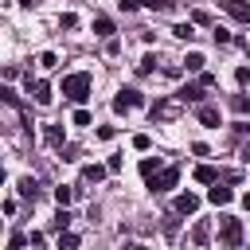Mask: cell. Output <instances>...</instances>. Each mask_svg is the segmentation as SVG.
Returning a JSON list of instances; mask_svg holds the SVG:
<instances>
[{
  "label": "cell",
  "instance_id": "obj_29",
  "mask_svg": "<svg viewBox=\"0 0 250 250\" xmlns=\"http://www.w3.org/2000/svg\"><path fill=\"white\" fill-rule=\"evenodd\" d=\"M55 62H59V59H55V55H51V51H47V55H39V66H47V70H51V66H55Z\"/></svg>",
  "mask_w": 250,
  "mask_h": 250
},
{
  "label": "cell",
  "instance_id": "obj_8",
  "mask_svg": "<svg viewBox=\"0 0 250 250\" xmlns=\"http://www.w3.org/2000/svg\"><path fill=\"white\" fill-rule=\"evenodd\" d=\"M27 94H35V102H39V105H47V102H51V86H47V82H31V78H27Z\"/></svg>",
  "mask_w": 250,
  "mask_h": 250
},
{
  "label": "cell",
  "instance_id": "obj_34",
  "mask_svg": "<svg viewBox=\"0 0 250 250\" xmlns=\"http://www.w3.org/2000/svg\"><path fill=\"white\" fill-rule=\"evenodd\" d=\"M20 4H23V8H31V4H35V0H20Z\"/></svg>",
  "mask_w": 250,
  "mask_h": 250
},
{
  "label": "cell",
  "instance_id": "obj_9",
  "mask_svg": "<svg viewBox=\"0 0 250 250\" xmlns=\"http://www.w3.org/2000/svg\"><path fill=\"white\" fill-rule=\"evenodd\" d=\"M105 172H109V164H105V168H102V164H86V168H82V180H86V184H98V180H105Z\"/></svg>",
  "mask_w": 250,
  "mask_h": 250
},
{
  "label": "cell",
  "instance_id": "obj_10",
  "mask_svg": "<svg viewBox=\"0 0 250 250\" xmlns=\"http://www.w3.org/2000/svg\"><path fill=\"white\" fill-rule=\"evenodd\" d=\"M203 90H207L203 82H199V86H184L176 98H180V102H203Z\"/></svg>",
  "mask_w": 250,
  "mask_h": 250
},
{
  "label": "cell",
  "instance_id": "obj_33",
  "mask_svg": "<svg viewBox=\"0 0 250 250\" xmlns=\"http://www.w3.org/2000/svg\"><path fill=\"white\" fill-rule=\"evenodd\" d=\"M242 203H246V211H250V191H246V195H242Z\"/></svg>",
  "mask_w": 250,
  "mask_h": 250
},
{
  "label": "cell",
  "instance_id": "obj_30",
  "mask_svg": "<svg viewBox=\"0 0 250 250\" xmlns=\"http://www.w3.org/2000/svg\"><path fill=\"white\" fill-rule=\"evenodd\" d=\"M234 78H238V82L246 86V82H250V66H238V70H234Z\"/></svg>",
  "mask_w": 250,
  "mask_h": 250
},
{
  "label": "cell",
  "instance_id": "obj_21",
  "mask_svg": "<svg viewBox=\"0 0 250 250\" xmlns=\"http://www.w3.org/2000/svg\"><path fill=\"white\" fill-rule=\"evenodd\" d=\"M203 62H207V59H203L199 51H191V55L184 59V66H188V70H203Z\"/></svg>",
  "mask_w": 250,
  "mask_h": 250
},
{
  "label": "cell",
  "instance_id": "obj_2",
  "mask_svg": "<svg viewBox=\"0 0 250 250\" xmlns=\"http://www.w3.org/2000/svg\"><path fill=\"white\" fill-rule=\"evenodd\" d=\"M219 242H223V246H238V242H242V223L230 219V215H223V219H219Z\"/></svg>",
  "mask_w": 250,
  "mask_h": 250
},
{
  "label": "cell",
  "instance_id": "obj_5",
  "mask_svg": "<svg viewBox=\"0 0 250 250\" xmlns=\"http://www.w3.org/2000/svg\"><path fill=\"white\" fill-rule=\"evenodd\" d=\"M223 8H227V16H230V20L250 23V4H246V0H223Z\"/></svg>",
  "mask_w": 250,
  "mask_h": 250
},
{
  "label": "cell",
  "instance_id": "obj_13",
  "mask_svg": "<svg viewBox=\"0 0 250 250\" xmlns=\"http://www.w3.org/2000/svg\"><path fill=\"white\" fill-rule=\"evenodd\" d=\"M191 242H195V246H207V242H211V227H207V223H195V230H191Z\"/></svg>",
  "mask_w": 250,
  "mask_h": 250
},
{
  "label": "cell",
  "instance_id": "obj_20",
  "mask_svg": "<svg viewBox=\"0 0 250 250\" xmlns=\"http://www.w3.org/2000/svg\"><path fill=\"white\" fill-rule=\"evenodd\" d=\"M172 31H176V39H188V43L195 39V27H191V23H176Z\"/></svg>",
  "mask_w": 250,
  "mask_h": 250
},
{
  "label": "cell",
  "instance_id": "obj_3",
  "mask_svg": "<svg viewBox=\"0 0 250 250\" xmlns=\"http://www.w3.org/2000/svg\"><path fill=\"white\" fill-rule=\"evenodd\" d=\"M176 180H180V168H160V172L148 180V188H152V191H172Z\"/></svg>",
  "mask_w": 250,
  "mask_h": 250
},
{
  "label": "cell",
  "instance_id": "obj_17",
  "mask_svg": "<svg viewBox=\"0 0 250 250\" xmlns=\"http://www.w3.org/2000/svg\"><path fill=\"white\" fill-rule=\"evenodd\" d=\"M94 35H102V39H109V35H113V23H109L105 16H98V20H94Z\"/></svg>",
  "mask_w": 250,
  "mask_h": 250
},
{
  "label": "cell",
  "instance_id": "obj_28",
  "mask_svg": "<svg viewBox=\"0 0 250 250\" xmlns=\"http://www.w3.org/2000/svg\"><path fill=\"white\" fill-rule=\"evenodd\" d=\"M215 43H230V31L227 27H215Z\"/></svg>",
  "mask_w": 250,
  "mask_h": 250
},
{
  "label": "cell",
  "instance_id": "obj_31",
  "mask_svg": "<svg viewBox=\"0 0 250 250\" xmlns=\"http://www.w3.org/2000/svg\"><path fill=\"white\" fill-rule=\"evenodd\" d=\"M234 129H238V133H246V137H250V121H238V125H234Z\"/></svg>",
  "mask_w": 250,
  "mask_h": 250
},
{
  "label": "cell",
  "instance_id": "obj_15",
  "mask_svg": "<svg viewBox=\"0 0 250 250\" xmlns=\"http://www.w3.org/2000/svg\"><path fill=\"white\" fill-rule=\"evenodd\" d=\"M43 141H47V145H62V141H66V133H62V125H47V133H43Z\"/></svg>",
  "mask_w": 250,
  "mask_h": 250
},
{
  "label": "cell",
  "instance_id": "obj_27",
  "mask_svg": "<svg viewBox=\"0 0 250 250\" xmlns=\"http://www.w3.org/2000/svg\"><path fill=\"white\" fill-rule=\"evenodd\" d=\"M141 4H145V8H156V12H168V8H172L168 0H141Z\"/></svg>",
  "mask_w": 250,
  "mask_h": 250
},
{
  "label": "cell",
  "instance_id": "obj_23",
  "mask_svg": "<svg viewBox=\"0 0 250 250\" xmlns=\"http://www.w3.org/2000/svg\"><path fill=\"white\" fill-rule=\"evenodd\" d=\"M74 246H78V238L66 234V230H59V250H74Z\"/></svg>",
  "mask_w": 250,
  "mask_h": 250
},
{
  "label": "cell",
  "instance_id": "obj_11",
  "mask_svg": "<svg viewBox=\"0 0 250 250\" xmlns=\"http://www.w3.org/2000/svg\"><path fill=\"white\" fill-rule=\"evenodd\" d=\"M195 117H199L203 125H219V109H215V105H203V102H199V109H195Z\"/></svg>",
  "mask_w": 250,
  "mask_h": 250
},
{
  "label": "cell",
  "instance_id": "obj_1",
  "mask_svg": "<svg viewBox=\"0 0 250 250\" xmlns=\"http://www.w3.org/2000/svg\"><path fill=\"white\" fill-rule=\"evenodd\" d=\"M90 90H94V78H90L86 70H74V74H66V78H62V94H66L70 102H86V98H90Z\"/></svg>",
  "mask_w": 250,
  "mask_h": 250
},
{
  "label": "cell",
  "instance_id": "obj_7",
  "mask_svg": "<svg viewBox=\"0 0 250 250\" xmlns=\"http://www.w3.org/2000/svg\"><path fill=\"white\" fill-rule=\"evenodd\" d=\"M207 199H211V203H215V207H227V203H230V199H234V191H230V188H223V184H219V180H215V188H211V191H207Z\"/></svg>",
  "mask_w": 250,
  "mask_h": 250
},
{
  "label": "cell",
  "instance_id": "obj_4",
  "mask_svg": "<svg viewBox=\"0 0 250 250\" xmlns=\"http://www.w3.org/2000/svg\"><path fill=\"white\" fill-rule=\"evenodd\" d=\"M133 105H145V94H141V90H133V86H129V90H121V94L113 98V109H117V113H125V109H133Z\"/></svg>",
  "mask_w": 250,
  "mask_h": 250
},
{
  "label": "cell",
  "instance_id": "obj_22",
  "mask_svg": "<svg viewBox=\"0 0 250 250\" xmlns=\"http://www.w3.org/2000/svg\"><path fill=\"white\" fill-rule=\"evenodd\" d=\"M20 195H23V199H35V180H31V176L20 180Z\"/></svg>",
  "mask_w": 250,
  "mask_h": 250
},
{
  "label": "cell",
  "instance_id": "obj_16",
  "mask_svg": "<svg viewBox=\"0 0 250 250\" xmlns=\"http://www.w3.org/2000/svg\"><path fill=\"white\" fill-rule=\"evenodd\" d=\"M195 180H199V184H215V180H219V172H215L211 164H199V168H195Z\"/></svg>",
  "mask_w": 250,
  "mask_h": 250
},
{
  "label": "cell",
  "instance_id": "obj_24",
  "mask_svg": "<svg viewBox=\"0 0 250 250\" xmlns=\"http://www.w3.org/2000/svg\"><path fill=\"white\" fill-rule=\"evenodd\" d=\"M152 66H156V55H145V59L137 62V70H141V74H152Z\"/></svg>",
  "mask_w": 250,
  "mask_h": 250
},
{
  "label": "cell",
  "instance_id": "obj_6",
  "mask_svg": "<svg viewBox=\"0 0 250 250\" xmlns=\"http://www.w3.org/2000/svg\"><path fill=\"white\" fill-rule=\"evenodd\" d=\"M195 207H199V195H191V191L176 195V203H172V211H176V215H195Z\"/></svg>",
  "mask_w": 250,
  "mask_h": 250
},
{
  "label": "cell",
  "instance_id": "obj_26",
  "mask_svg": "<svg viewBox=\"0 0 250 250\" xmlns=\"http://www.w3.org/2000/svg\"><path fill=\"white\" fill-rule=\"evenodd\" d=\"M59 27H78V16H74V12H62V20H59Z\"/></svg>",
  "mask_w": 250,
  "mask_h": 250
},
{
  "label": "cell",
  "instance_id": "obj_14",
  "mask_svg": "<svg viewBox=\"0 0 250 250\" xmlns=\"http://www.w3.org/2000/svg\"><path fill=\"white\" fill-rule=\"evenodd\" d=\"M148 113H152V117H164V121H168V117H176V105H172V102H156V105H152Z\"/></svg>",
  "mask_w": 250,
  "mask_h": 250
},
{
  "label": "cell",
  "instance_id": "obj_18",
  "mask_svg": "<svg viewBox=\"0 0 250 250\" xmlns=\"http://www.w3.org/2000/svg\"><path fill=\"white\" fill-rule=\"evenodd\" d=\"M230 109H234V113H250V98H246V94H234V98H230Z\"/></svg>",
  "mask_w": 250,
  "mask_h": 250
},
{
  "label": "cell",
  "instance_id": "obj_32",
  "mask_svg": "<svg viewBox=\"0 0 250 250\" xmlns=\"http://www.w3.org/2000/svg\"><path fill=\"white\" fill-rule=\"evenodd\" d=\"M242 160H246V164H250V145H246V148H242Z\"/></svg>",
  "mask_w": 250,
  "mask_h": 250
},
{
  "label": "cell",
  "instance_id": "obj_12",
  "mask_svg": "<svg viewBox=\"0 0 250 250\" xmlns=\"http://www.w3.org/2000/svg\"><path fill=\"white\" fill-rule=\"evenodd\" d=\"M156 172H160V156H145V160H141V176H145V180H152Z\"/></svg>",
  "mask_w": 250,
  "mask_h": 250
},
{
  "label": "cell",
  "instance_id": "obj_19",
  "mask_svg": "<svg viewBox=\"0 0 250 250\" xmlns=\"http://www.w3.org/2000/svg\"><path fill=\"white\" fill-rule=\"evenodd\" d=\"M70 199H74V188H66V184H62V188H55V203H59V207H66Z\"/></svg>",
  "mask_w": 250,
  "mask_h": 250
},
{
  "label": "cell",
  "instance_id": "obj_25",
  "mask_svg": "<svg viewBox=\"0 0 250 250\" xmlns=\"http://www.w3.org/2000/svg\"><path fill=\"white\" fill-rule=\"evenodd\" d=\"M66 227H70V215H66V207H62V211L55 215V230H66Z\"/></svg>",
  "mask_w": 250,
  "mask_h": 250
}]
</instances>
